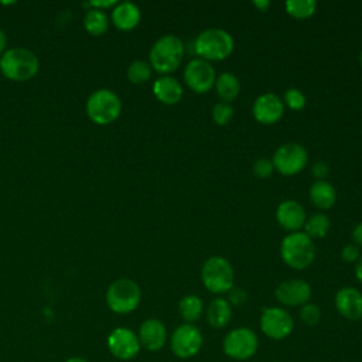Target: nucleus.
Listing matches in <instances>:
<instances>
[{"label": "nucleus", "instance_id": "obj_1", "mask_svg": "<svg viewBox=\"0 0 362 362\" xmlns=\"http://www.w3.org/2000/svg\"><path fill=\"white\" fill-rule=\"evenodd\" d=\"M185 52L184 42L174 34L160 37L150 49V65L158 74L174 72L182 62Z\"/></svg>", "mask_w": 362, "mask_h": 362}, {"label": "nucleus", "instance_id": "obj_2", "mask_svg": "<svg viewBox=\"0 0 362 362\" xmlns=\"http://www.w3.org/2000/svg\"><path fill=\"white\" fill-rule=\"evenodd\" d=\"M38 58L33 51L25 48H11L0 58V71L11 81H28L38 72Z\"/></svg>", "mask_w": 362, "mask_h": 362}, {"label": "nucleus", "instance_id": "obj_3", "mask_svg": "<svg viewBox=\"0 0 362 362\" xmlns=\"http://www.w3.org/2000/svg\"><path fill=\"white\" fill-rule=\"evenodd\" d=\"M194 49L202 59L221 61L228 58L233 51L232 35L222 28H208L198 34L194 41Z\"/></svg>", "mask_w": 362, "mask_h": 362}, {"label": "nucleus", "instance_id": "obj_4", "mask_svg": "<svg viewBox=\"0 0 362 362\" xmlns=\"http://www.w3.org/2000/svg\"><path fill=\"white\" fill-rule=\"evenodd\" d=\"M280 255L287 266L300 270L313 263L315 257V246L313 239L304 232H291L281 240Z\"/></svg>", "mask_w": 362, "mask_h": 362}, {"label": "nucleus", "instance_id": "obj_5", "mask_svg": "<svg viewBox=\"0 0 362 362\" xmlns=\"http://www.w3.org/2000/svg\"><path fill=\"white\" fill-rule=\"evenodd\" d=\"M122 110L119 96L110 89H98L86 100V115L96 124L113 123Z\"/></svg>", "mask_w": 362, "mask_h": 362}, {"label": "nucleus", "instance_id": "obj_6", "mask_svg": "<svg viewBox=\"0 0 362 362\" xmlns=\"http://www.w3.org/2000/svg\"><path fill=\"white\" fill-rule=\"evenodd\" d=\"M201 280L211 293H228L233 287L235 280L232 264L222 256H212L202 264Z\"/></svg>", "mask_w": 362, "mask_h": 362}, {"label": "nucleus", "instance_id": "obj_7", "mask_svg": "<svg viewBox=\"0 0 362 362\" xmlns=\"http://www.w3.org/2000/svg\"><path fill=\"white\" fill-rule=\"evenodd\" d=\"M141 291L139 286L130 279H119L113 281L106 291V301L112 311L117 314H127L137 308Z\"/></svg>", "mask_w": 362, "mask_h": 362}, {"label": "nucleus", "instance_id": "obj_8", "mask_svg": "<svg viewBox=\"0 0 362 362\" xmlns=\"http://www.w3.org/2000/svg\"><path fill=\"white\" fill-rule=\"evenodd\" d=\"M223 352L236 361L252 358L259 346V339L255 331L246 327H239L229 331L223 338Z\"/></svg>", "mask_w": 362, "mask_h": 362}, {"label": "nucleus", "instance_id": "obj_9", "mask_svg": "<svg viewBox=\"0 0 362 362\" xmlns=\"http://www.w3.org/2000/svg\"><path fill=\"white\" fill-rule=\"evenodd\" d=\"M274 170L283 175H296L303 171L308 163L307 150L298 143L281 144L272 158Z\"/></svg>", "mask_w": 362, "mask_h": 362}, {"label": "nucleus", "instance_id": "obj_10", "mask_svg": "<svg viewBox=\"0 0 362 362\" xmlns=\"http://www.w3.org/2000/svg\"><path fill=\"white\" fill-rule=\"evenodd\" d=\"M260 328L266 337L272 339H283L291 334L294 321L284 308L267 307L262 311Z\"/></svg>", "mask_w": 362, "mask_h": 362}, {"label": "nucleus", "instance_id": "obj_11", "mask_svg": "<svg viewBox=\"0 0 362 362\" xmlns=\"http://www.w3.org/2000/svg\"><path fill=\"white\" fill-rule=\"evenodd\" d=\"M202 346V334L194 324H181L171 335V351L185 359L195 356Z\"/></svg>", "mask_w": 362, "mask_h": 362}, {"label": "nucleus", "instance_id": "obj_12", "mask_svg": "<svg viewBox=\"0 0 362 362\" xmlns=\"http://www.w3.org/2000/svg\"><path fill=\"white\" fill-rule=\"evenodd\" d=\"M215 69L211 62L195 58L191 59L184 68V81L187 86L195 93H205L215 85Z\"/></svg>", "mask_w": 362, "mask_h": 362}, {"label": "nucleus", "instance_id": "obj_13", "mask_svg": "<svg viewBox=\"0 0 362 362\" xmlns=\"http://www.w3.org/2000/svg\"><path fill=\"white\" fill-rule=\"evenodd\" d=\"M107 346L116 358L127 361L137 355L140 349V341L132 329L116 328L107 338Z\"/></svg>", "mask_w": 362, "mask_h": 362}, {"label": "nucleus", "instance_id": "obj_14", "mask_svg": "<svg viewBox=\"0 0 362 362\" xmlns=\"http://www.w3.org/2000/svg\"><path fill=\"white\" fill-rule=\"evenodd\" d=\"M311 297V287L307 281L300 279H290L281 281L276 288V298L288 307L304 305Z\"/></svg>", "mask_w": 362, "mask_h": 362}, {"label": "nucleus", "instance_id": "obj_15", "mask_svg": "<svg viewBox=\"0 0 362 362\" xmlns=\"http://www.w3.org/2000/svg\"><path fill=\"white\" fill-rule=\"evenodd\" d=\"M252 112L259 123L273 124L281 119L284 113V103L274 93H263L255 100Z\"/></svg>", "mask_w": 362, "mask_h": 362}, {"label": "nucleus", "instance_id": "obj_16", "mask_svg": "<svg viewBox=\"0 0 362 362\" xmlns=\"http://www.w3.org/2000/svg\"><path fill=\"white\" fill-rule=\"evenodd\" d=\"M335 307L338 313L349 320L356 321L362 318V293L355 287H342L335 294Z\"/></svg>", "mask_w": 362, "mask_h": 362}, {"label": "nucleus", "instance_id": "obj_17", "mask_svg": "<svg viewBox=\"0 0 362 362\" xmlns=\"http://www.w3.org/2000/svg\"><path fill=\"white\" fill-rule=\"evenodd\" d=\"M276 219L279 225L291 232H298L305 222V211L304 208L294 199L283 201L276 209Z\"/></svg>", "mask_w": 362, "mask_h": 362}, {"label": "nucleus", "instance_id": "obj_18", "mask_svg": "<svg viewBox=\"0 0 362 362\" xmlns=\"http://www.w3.org/2000/svg\"><path fill=\"white\" fill-rule=\"evenodd\" d=\"M167 339V329L160 320H146L139 331V341L148 351H158Z\"/></svg>", "mask_w": 362, "mask_h": 362}, {"label": "nucleus", "instance_id": "obj_19", "mask_svg": "<svg viewBox=\"0 0 362 362\" xmlns=\"http://www.w3.org/2000/svg\"><path fill=\"white\" fill-rule=\"evenodd\" d=\"M153 93L158 102L164 105H175L182 98V86L175 78L164 75L156 79L153 85Z\"/></svg>", "mask_w": 362, "mask_h": 362}, {"label": "nucleus", "instance_id": "obj_20", "mask_svg": "<svg viewBox=\"0 0 362 362\" xmlns=\"http://www.w3.org/2000/svg\"><path fill=\"white\" fill-rule=\"evenodd\" d=\"M140 8L130 1L117 3L112 11L113 24L122 31L133 30L140 23Z\"/></svg>", "mask_w": 362, "mask_h": 362}, {"label": "nucleus", "instance_id": "obj_21", "mask_svg": "<svg viewBox=\"0 0 362 362\" xmlns=\"http://www.w3.org/2000/svg\"><path fill=\"white\" fill-rule=\"evenodd\" d=\"M310 199L320 209H328L335 204L337 191L325 180H317L310 187Z\"/></svg>", "mask_w": 362, "mask_h": 362}, {"label": "nucleus", "instance_id": "obj_22", "mask_svg": "<svg viewBox=\"0 0 362 362\" xmlns=\"http://www.w3.org/2000/svg\"><path fill=\"white\" fill-rule=\"evenodd\" d=\"M232 318V307L225 298H215L206 308V320L214 328H223Z\"/></svg>", "mask_w": 362, "mask_h": 362}, {"label": "nucleus", "instance_id": "obj_23", "mask_svg": "<svg viewBox=\"0 0 362 362\" xmlns=\"http://www.w3.org/2000/svg\"><path fill=\"white\" fill-rule=\"evenodd\" d=\"M215 89L222 102H232L240 92V82L236 75L223 72L215 79Z\"/></svg>", "mask_w": 362, "mask_h": 362}, {"label": "nucleus", "instance_id": "obj_24", "mask_svg": "<svg viewBox=\"0 0 362 362\" xmlns=\"http://www.w3.org/2000/svg\"><path fill=\"white\" fill-rule=\"evenodd\" d=\"M178 310H180V314L182 317V320L185 322L191 324V322L197 321L201 317V314L204 311V304H202V300L198 296L187 294L180 300Z\"/></svg>", "mask_w": 362, "mask_h": 362}, {"label": "nucleus", "instance_id": "obj_25", "mask_svg": "<svg viewBox=\"0 0 362 362\" xmlns=\"http://www.w3.org/2000/svg\"><path fill=\"white\" fill-rule=\"evenodd\" d=\"M83 27L90 35H103L107 31L109 21L102 10L89 8L83 17Z\"/></svg>", "mask_w": 362, "mask_h": 362}, {"label": "nucleus", "instance_id": "obj_26", "mask_svg": "<svg viewBox=\"0 0 362 362\" xmlns=\"http://www.w3.org/2000/svg\"><path fill=\"white\" fill-rule=\"evenodd\" d=\"M329 226H331L329 218L321 212H317L311 215L308 219H305L303 228L307 236H310L311 239H317V238H324L328 233Z\"/></svg>", "mask_w": 362, "mask_h": 362}, {"label": "nucleus", "instance_id": "obj_27", "mask_svg": "<svg viewBox=\"0 0 362 362\" xmlns=\"http://www.w3.org/2000/svg\"><path fill=\"white\" fill-rule=\"evenodd\" d=\"M284 7L291 17L303 20L311 17L315 13L317 3L314 0H287Z\"/></svg>", "mask_w": 362, "mask_h": 362}, {"label": "nucleus", "instance_id": "obj_28", "mask_svg": "<svg viewBox=\"0 0 362 362\" xmlns=\"http://www.w3.org/2000/svg\"><path fill=\"white\" fill-rule=\"evenodd\" d=\"M151 76V65L146 61H133L127 68V79L132 83H146Z\"/></svg>", "mask_w": 362, "mask_h": 362}, {"label": "nucleus", "instance_id": "obj_29", "mask_svg": "<svg viewBox=\"0 0 362 362\" xmlns=\"http://www.w3.org/2000/svg\"><path fill=\"white\" fill-rule=\"evenodd\" d=\"M233 117V107L228 102H218L212 107V119L216 124L225 126L228 124Z\"/></svg>", "mask_w": 362, "mask_h": 362}, {"label": "nucleus", "instance_id": "obj_30", "mask_svg": "<svg viewBox=\"0 0 362 362\" xmlns=\"http://www.w3.org/2000/svg\"><path fill=\"white\" fill-rule=\"evenodd\" d=\"M283 103L286 106H288L291 110H301L305 103H307V99L304 96V93L297 89V88H288L286 92H284V99H283Z\"/></svg>", "mask_w": 362, "mask_h": 362}, {"label": "nucleus", "instance_id": "obj_31", "mask_svg": "<svg viewBox=\"0 0 362 362\" xmlns=\"http://www.w3.org/2000/svg\"><path fill=\"white\" fill-rule=\"evenodd\" d=\"M300 318L305 325H315L321 318V310L317 304L307 303L300 310Z\"/></svg>", "mask_w": 362, "mask_h": 362}, {"label": "nucleus", "instance_id": "obj_32", "mask_svg": "<svg viewBox=\"0 0 362 362\" xmlns=\"http://www.w3.org/2000/svg\"><path fill=\"white\" fill-rule=\"evenodd\" d=\"M274 170V165H273V161L269 160V158H259L255 164H253V173L259 177V178H266L269 177Z\"/></svg>", "mask_w": 362, "mask_h": 362}, {"label": "nucleus", "instance_id": "obj_33", "mask_svg": "<svg viewBox=\"0 0 362 362\" xmlns=\"http://www.w3.org/2000/svg\"><path fill=\"white\" fill-rule=\"evenodd\" d=\"M228 303L230 305H240L246 301L247 298V294L245 290L239 288V287H232L229 291H228Z\"/></svg>", "mask_w": 362, "mask_h": 362}, {"label": "nucleus", "instance_id": "obj_34", "mask_svg": "<svg viewBox=\"0 0 362 362\" xmlns=\"http://www.w3.org/2000/svg\"><path fill=\"white\" fill-rule=\"evenodd\" d=\"M341 257H342V260H345L348 263L356 262L359 259V247L355 243L344 246L341 250Z\"/></svg>", "mask_w": 362, "mask_h": 362}, {"label": "nucleus", "instance_id": "obj_35", "mask_svg": "<svg viewBox=\"0 0 362 362\" xmlns=\"http://www.w3.org/2000/svg\"><path fill=\"white\" fill-rule=\"evenodd\" d=\"M311 171H313V174H314L315 178H318V180H325V177H327L328 173H329V167H328V164L324 163V161H315V163L313 164V167H311Z\"/></svg>", "mask_w": 362, "mask_h": 362}, {"label": "nucleus", "instance_id": "obj_36", "mask_svg": "<svg viewBox=\"0 0 362 362\" xmlns=\"http://www.w3.org/2000/svg\"><path fill=\"white\" fill-rule=\"evenodd\" d=\"M117 3L115 0H109V1H100V0H95V1H89L88 6L96 8V10H105V8H109V7H115Z\"/></svg>", "mask_w": 362, "mask_h": 362}, {"label": "nucleus", "instance_id": "obj_37", "mask_svg": "<svg viewBox=\"0 0 362 362\" xmlns=\"http://www.w3.org/2000/svg\"><path fill=\"white\" fill-rule=\"evenodd\" d=\"M352 239H354V242H355V245L359 247V246H362V222H359L355 228H354V230H352Z\"/></svg>", "mask_w": 362, "mask_h": 362}, {"label": "nucleus", "instance_id": "obj_38", "mask_svg": "<svg viewBox=\"0 0 362 362\" xmlns=\"http://www.w3.org/2000/svg\"><path fill=\"white\" fill-rule=\"evenodd\" d=\"M253 6L259 10V11H266L270 6V1L269 0H255L253 1Z\"/></svg>", "mask_w": 362, "mask_h": 362}, {"label": "nucleus", "instance_id": "obj_39", "mask_svg": "<svg viewBox=\"0 0 362 362\" xmlns=\"http://www.w3.org/2000/svg\"><path fill=\"white\" fill-rule=\"evenodd\" d=\"M355 276H356V279L362 283V256L356 260V266H355Z\"/></svg>", "mask_w": 362, "mask_h": 362}, {"label": "nucleus", "instance_id": "obj_40", "mask_svg": "<svg viewBox=\"0 0 362 362\" xmlns=\"http://www.w3.org/2000/svg\"><path fill=\"white\" fill-rule=\"evenodd\" d=\"M6 45H7V37H6L4 31L0 28V54H4Z\"/></svg>", "mask_w": 362, "mask_h": 362}, {"label": "nucleus", "instance_id": "obj_41", "mask_svg": "<svg viewBox=\"0 0 362 362\" xmlns=\"http://www.w3.org/2000/svg\"><path fill=\"white\" fill-rule=\"evenodd\" d=\"M66 362H88V361H85V359H82V358H71V359H68Z\"/></svg>", "mask_w": 362, "mask_h": 362}, {"label": "nucleus", "instance_id": "obj_42", "mask_svg": "<svg viewBox=\"0 0 362 362\" xmlns=\"http://www.w3.org/2000/svg\"><path fill=\"white\" fill-rule=\"evenodd\" d=\"M359 61H361V65H362V51H361V55H359Z\"/></svg>", "mask_w": 362, "mask_h": 362}]
</instances>
